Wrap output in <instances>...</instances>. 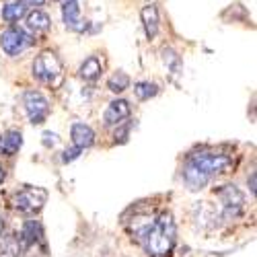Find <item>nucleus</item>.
I'll return each instance as SVG.
<instances>
[{"instance_id":"1","label":"nucleus","mask_w":257,"mask_h":257,"mask_svg":"<svg viewBox=\"0 0 257 257\" xmlns=\"http://www.w3.org/2000/svg\"><path fill=\"white\" fill-rule=\"evenodd\" d=\"M130 230L153 257H167L175 243V222L169 212L138 214L132 218Z\"/></svg>"},{"instance_id":"2","label":"nucleus","mask_w":257,"mask_h":257,"mask_svg":"<svg viewBox=\"0 0 257 257\" xmlns=\"http://www.w3.org/2000/svg\"><path fill=\"white\" fill-rule=\"evenodd\" d=\"M191 165H196L202 173H206L210 179L216 175H224L232 167V157L222 155V153H194L187 159Z\"/></svg>"},{"instance_id":"3","label":"nucleus","mask_w":257,"mask_h":257,"mask_svg":"<svg viewBox=\"0 0 257 257\" xmlns=\"http://www.w3.org/2000/svg\"><path fill=\"white\" fill-rule=\"evenodd\" d=\"M33 76L44 84H58L62 78V62L54 52H41L33 62Z\"/></svg>"},{"instance_id":"4","label":"nucleus","mask_w":257,"mask_h":257,"mask_svg":"<svg viewBox=\"0 0 257 257\" xmlns=\"http://www.w3.org/2000/svg\"><path fill=\"white\" fill-rule=\"evenodd\" d=\"M31 44H33V37L21 27L11 25L0 33V48H3V52L11 58L23 54Z\"/></svg>"},{"instance_id":"5","label":"nucleus","mask_w":257,"mask_h":257,"mask_svg":"<svg viewBox=\"0 0 257 257\" xmlns=\"http://www.w3.org/2000/svg\"><path fill=\"white\" fill-rule=\"evenodd\" d=\"M48 200V191L41 189V187H25L17 191L13 196V208L19 212H25V214H35L44 208Z\"/></svg>"},{"instance_id":"6","label":"nucleus","mask_w":257,"mask_h":257,"mask_svg":"<svg viewBox=\"0 0 257 257\" xmlns=\"http://www.w3.org/2000/svg\"><path fill=\"white\" fill-rule=\"evenodd\" d=\"M23 105L31 123H44L46 117L50 115V101L35 89H29L23 93Z\"/></svg>"},{"instance_id":"7","label":"nucleus","mask_w":257,"mask_h":257,"mask_svg":"<svg viewBox=\"0 0 257 257\" xmlns=\"http://www.w3.org/2000/svg\"><path fill=\"white\" fill-rule=\"evenodd\" d=\"M218 198L222 202V214L226 220L239 218L245 210V196L234 185H222L218 189Z\"/></svg>"},{"instance_id":"8","label":"nucleus","mask_w":257,"mask_h":257,"mask_svg":"<svg viewBox=\"0 0 257 257\" xmlns=\"http://www.w3.org/2000/svg\"><path fill=\"white\" fill-rule=\"evenodd\" d=\"M62 21H64V25H66V29H70L74 33H82L87 29V21L80 19V3L78 0H64Z\"/></svg>"},{"instance_id":"9","label":"nucleus","mask_w":257,"mask_h":257,"mask_svg":"<svg viewBox=\"0 0 257 257\" xmlns=\"http://www.w3.org/2000/svg\"><path fill=\"white\" fill-rule=\"evenodd\" d=\"M130 113H132L130 103H127L125 99H115V101H111L109 105H107V109L103 113V121H105V125H117L123 119L130 117Z\"/></svg>"},{"instance_id":"10","label":"nucleus","mask_w":257,"mask_h":257,"mask_svg":"<svg viewBox=\"0 0 257 257\" xmlns=\"http://www.w3.org/2000/svg\"><path fill=\"white\" fill-rule=\"evenodd\" d=\"M70 138L74 142V146L78 148H91L95 144V132H93V127L87 125V123H82V121H74L72 127H70Z\"/></svg>"},{"instance_id":"11","label":"nucleus","mask_w":257,"mask_h":257,"mask_svg":"<svg viewBox=\"0 0 257 257\" xmlns=\"http://www.w3.org/2000/svg\"><path fill=\"white\" fill-rule=\"evenodd\" d=\"M21 146H23V134L19 130H7L0 134V155L3 157H15Z\"/></svg>"},{"instance_id":"12","label":"nucleus","mask_w":257,"mask_h":257,"mask_svg":"<svg viewBox=\"0 0 257 257\" xmlns=\"http://www.w3.org/2000/svg\"><path fill=\"white\" fill-rule=\"evenodd\" d=\"M183 181H185V185L189 187V189H202V187H206L208 185V181H210V177L206 175V173H202V171L196 167V165H191L189 161L183 165Z\"/></svg>"},{"instance_id":"13","label":"nucleus","mask_w":257,"mask_h":257,"mask_svg":"<svg viewBox=\"0 0 257 257\" xmlns=\"http://www.w3.org/2000/svg\"><path fill=\"white\" fill-rule=\"evenodd\" d=\"M140 17H142V23H144V31H146V37L153 39L157 37L159 33V11L155 5H144L142 11H140Z\"/></svg>"},{"instance_id":"14","label":"nucleus","mask_w":257,"mask_h":257,"mask_svg":"<svg viewBox=\"0 0 257 257\" xmlns=\"http://www.w3.org/2000/svg\"><path fill=\"white\" fill-rule=\"evenodd\" d=\"M101 70H103V62L97 58V56H89L87 60H84L80 64V68H78V76L82 80H97L101 76Z\"/></svg>"},{"instance_id":"15","label":"nucleus","mask_w":257,"mask_h":257,"mask_svg":"<svg viewBox=\"0 0 257 257\" xmlns=\"http://www.w3.org/2000/svg\"><path fill=\"white\" fill-rule=\"evenodd\" d=\"M27 15V5L23 0H13V3H7L3 7V19L7 23H17L19 19H23Z\"/></svg>"},{"instance_id":"16","label":"nucleus","mask_w":257,"mask_h":257,"mask_svg":"<svg viewBox=\"0 0 257 257\" xmlns=\"http://www.w3.org/2000/svg\"><path fill=\"white\" fill-rule=\"evenodd\" d=\"M27 27L35 33H46L50 27H52V21L46 13L41 11H33L31 15H27Z\"/></svg>"},{"instance_id":"17","label":"nucleus","mask_w":257,"mask_h":257,"mask_svg":"<svg viewBox=\"0 0 257 257\" xmlns=\"http://www.w3.org/2000/svg\"><path fill=\"white\" fill-rule=\"evenodd\" d=\"M134 93L140 101H148L153 99L157 93H159V84L157 82H151V80H140L134 84Z\"/></svg>"},{"instance_id":"18","label":"nucleus","mask_w":257,"mask_h":257,"mask_svg":"<svg viewBox=\"0 0 257 257\" xmlns=\"http://www.w3.org/2000/svg\"><path fill=\"white\" fill-rule=\"evenodd\" d=\"M107 87H109L111 93H123L127 87H130V76L125 72H113L107 80Z\"/></svg>"},{"instance_id":"19","label":"nucleus","mask_w":257,"mask_h":257,"mask_svg":"<svg viewBox=\"0 0 257 257\" xmlns=\"http://www.w3.org/2000/svg\"><path fill=\"white\" fill-rule=\"evenodd\" d=\"M163 60H165V64H167V66L173 70V72H179V70H181V58H179L177 52H173V50H163Z\"/></svg>"},{"instance_id":"20","label":"nucleus","mask_w":257,"mask_h":257,"mask_svg":"<svg viewBox=\"0 0 257 257\" xmlns=\"http://www.w3.org/2000/svg\"><path fill=\"white\" fill-rule=\"evenodd\" d=\"M127 136H130V123H117V130L113 132V138H115V142H125L127 140Z\"/></svg>"},{"instance_id":"21","label":"nucleus","mask_w":257,"mask_h":257,"mask_svg":"<svg viewBox=\"0 0 257 257\" xmlns=\"http://www.w3.org/2000/svg\"><path fill=\"white\" fill-rule=\"evenodd\" d=\"M80 153H82V148H78V146L66 148V151H64V157H62V161H64V163H72L74 159H78V157H80Z\"/></svg>"},{"instance_id":"22","label":"nucleus","mask_w":257,"mask_h":257,"mask_svg":"<svg viewBox=\"0 0 257 257\" xmlns=\"http://www.w3.org/2000/svg\"><path fill=\"white\" fill-rule=\"evenodd\" d=\"M44 144L50 148V146H56L58 144V134L54 132H44Z\"/></svg>"},{"instance_id":"23","label":"nucleus","mask_w":257,"mask_h":257,"mask_svg":"<svg viewBox=\"0 0 257 257\" xmlns=\"http://www.w3.org/2000/svg\"><path fill=\"white\" fill-rule=\"evenodd\" d=\"M23 3H25L27 7H44L46 0H23Z\"/></svg>"},{"instance_id":"24","label":"nucleus","mask_w":257,"mask_h":257,"mask_svg":"<svg viewBox=\"0 0 257 257\" xmlns=\"http://www.w3.org/2000/svg\"><path fill=\"white\" fill-rule=\"evenodd\" d=\"M7 179V171H5V167H0V183H3Z\"/></svg>"},{"instance_id":"25","label":"nucleus","mask_w":257,"mask_h":257,"mask_svg":"<svg viewBox=\"0 0 257 257\" xmlns=\"http://www.w3.org/2000/svg\"><path fill=\"white\" fill-rule=\"evenodd\" d=\"M0 234H3V220H0Z\"/></svg>"},{"instance_id":"26","label":"nucleus","mask_w":257,"mask_h":257,"mask_svg":"<svg viewBox=\"0 0 257 257\" xmlns=\"http://www.w3.org/2000/svg\"><path fill=\"white\" fill-rule=\"evenodd\" d=\"M54 3H62V0H54Z\"/></svg>"}]
</instances>
